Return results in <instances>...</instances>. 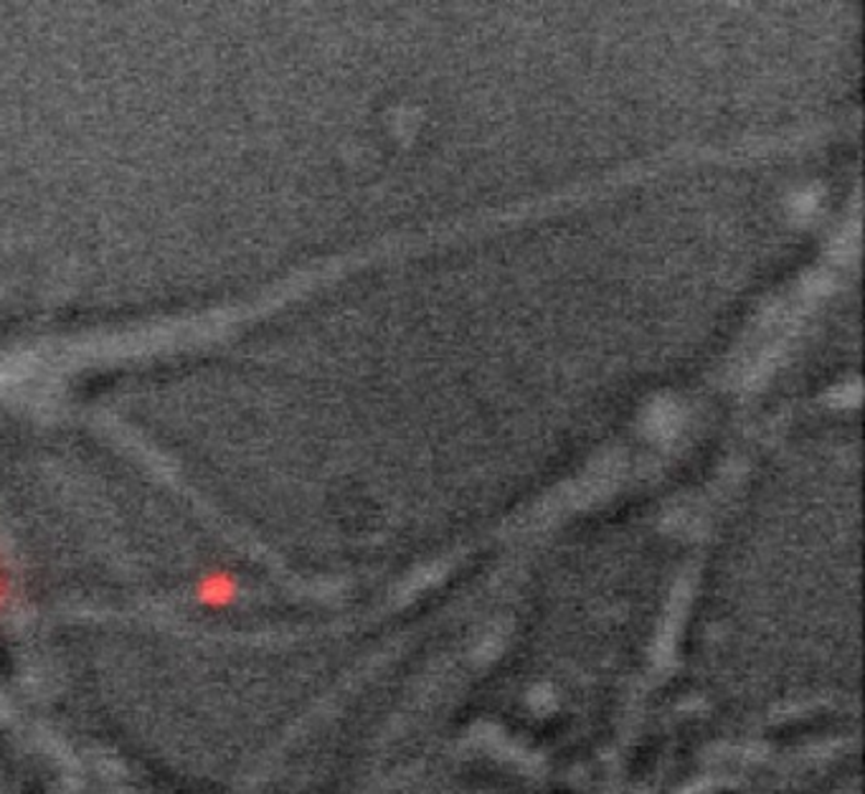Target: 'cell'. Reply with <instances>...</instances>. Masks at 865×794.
Listing matches in <instances>:
<instances>
[{"instance_id":"2","label":"cell","mask_w":865,"mask_h":794,"mask_svg":"<svg viewBox=\"0 0 865 794\" xmlns=\"http://www.w3.org/2000/svg\"><path fill=\"white\" fill-rule=\"evenodd\" d=\"M8 597H11V587H8L5 576L0 574V609H3V607L8 605Z\"/></svg>"},{"instance_id":"1","label":"cell","mask_w":865,"mask_h":794,"mask_svg":"<svg viewBox=\"0 0 865 794\" xmlns=\"http://www.w3.org/2000/svg\"><path fill=\"white\" fill-rule=\"evenodd\" d=\"M239 595H242L239 579L231 572H223V568L208 572L196 584V601L204 609H214V612L234 607Z\"/></svg>"}]
</instances>
